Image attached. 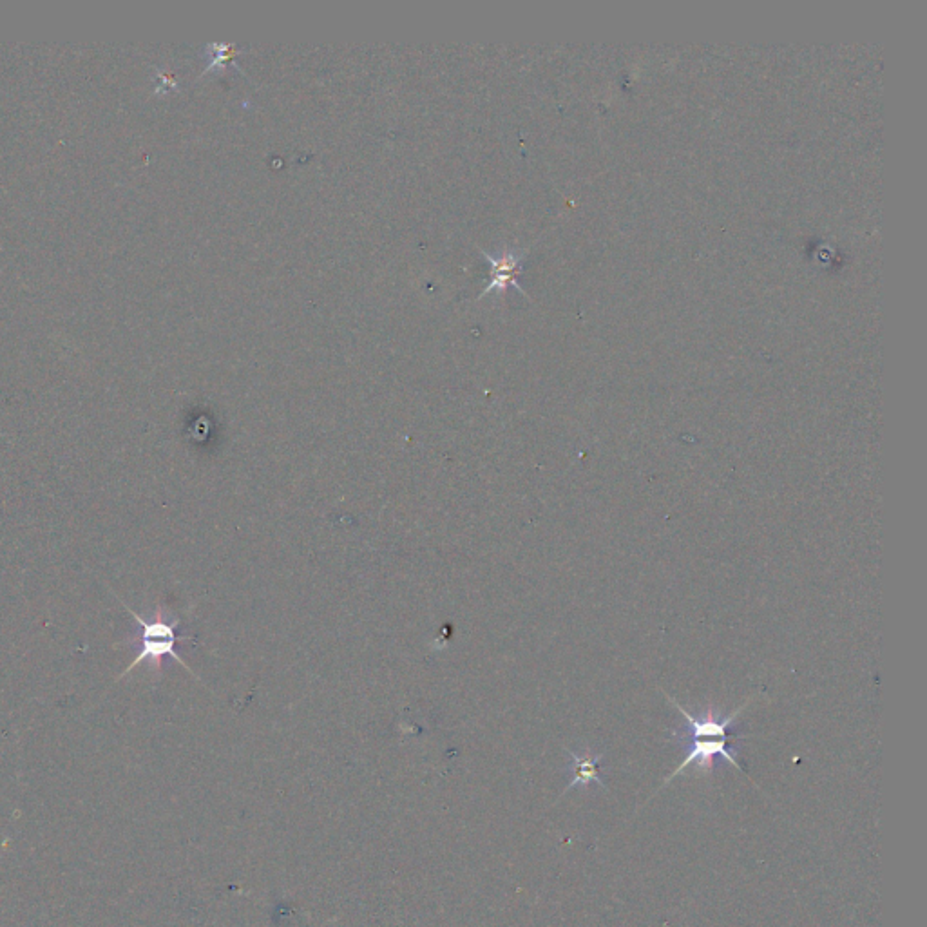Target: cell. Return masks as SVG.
I'll return each instance as SVG.
<instances>
[{
	"label": "cell",
	"mask_w": 927,
	"mask_h": 927,
	"mask_svg": "<svg viewBox=\"0 0 927 927\" xmlns=\"http://www.w3.org/2000/svg\"><path fill=\"white\" fill-rule=\"evenodd\" d=\"M124 607L125 611L133 616L134 622L140 625L138 634H136L134 638H131L133 643H138L140 652H138L136 660L131 661V665L120 674V678L127 676L131 670L136 669V667H138L140 663H144V661L151 663V667H153L156 672H160V670H162L163 658H167V656L173 658L174 661H178L183 669H187L191 672L192 676H196V674L189 669V665H187V663L178 656V652H176L178 641L192 640L191 636H178V632H176L178 631V625H180V620H178V618L173 620V622H169V620L165 618V614H163V607H158L153 620L149 622V620H144L140 614L131 611L125 603ZM196 679H198V676H196Z\"/></svg>",
	"instance_id": "obj_1"
},
{
	"label": "cell",
	"mask_w": 927,
	"mask_h": 927,
	"mask_svg": "<svg viewBox=\"0 0 927 927\" xmlns=\"http://www.w3.org/2000/svg\"><path fill=\"white\" fill-rule=\"evenodd\" d=\"M672 739H674L676 743H679V745L687 748V759L672 772V775H669V777L665 779V783L661 784V788L667 786V784H669L674 777H678L681 772H685L690 765H696L701 772L710 774V772L714 770V766H716V759H725L730 765L737 768L739 772L746 774L745 768L741 766V763H737V745L730 743V739L678 736H672Z\"/></svg>",
	"instance_id": "obj_2"
},
{
	"label": "cell",
	"mask_w": 927,
	"mask_h": 927,
	"mask_svg": "<svg viewBox=\"0 0 927 927\" xmlns=\"http://www.w3.org/2000/svg\"><path fill=\"white\" fill-rule=\"evenodd\" d=\"M480 252H482V256L488 261L489 267H491V281H489L486 288L480 292L478 299L489 296V294H500V296H504L509 287H515L520 294L527 296L526 290L518 283V276H520V272H522V261L526 258L527 249H504L502 252H498L497 256L489 254V252H486L482 247H480Z\"/></svg>",
	"instance_id": "obj_3"
},
{
	"label": "cell",
	"mask_w": 927,
	"mask_h": 927,
	"mask_svg": "<svg viewBox=\"0 0 927 927\" xmlns=\"http://www.w3.org/2000/svg\"><path fill=\"white\" fill-rule=\"evenodd\" d=\"M569 755H571V772H573V781L565 786V792L573 790L576 786L580 788H587L591 784H598L605 788V783L602 781V775H600V761L603 759V754H593V752H585V754H576V752H571L567 750Z\"/></svg>",
	"instance_id": "obj_4"
},
{
	"label": "cell",
	"mask_w": 927,
	"mask_h": 927,
	"mask_svg": "<svg viewBox=\"0 0 927 927\" xmlns=\"http://www.w3.org/2000/svg\"><path fill=\"white\" fill-rule=\"evenodd\" d=\"M249 51V48H241V46H236V44H225V42H212V44H207L205 46V58H207V66L203 69L201 75L209 73L211 69H216V67L229 66V64H234L236 69H239L241 73H245L241 66L238 64L236 58Z\"/></svg>",
	"instance_id": "obj_5"
}]
</instances>
